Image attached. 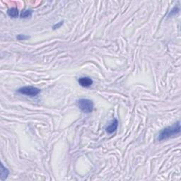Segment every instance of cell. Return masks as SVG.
<instances>
[{
	"mask_svg": "<svg viewBox=\"0 0 181 181\" xmlns=\"http://www.w3.org/2000/svg\"><path fill=\"white\" fill-rule=\"evenodd\" d=\"M180 123L179 121L173 125L167 127L162 129L159 133L158 137V140L159 141H165L171 137H174L180 134Z\"/></svg>",
	"mask_w": 181,
	"mask_h": 181,
	"instance_id": "cell-1",
	"label": "cell"
},
{
	"mask_svg": "<svg viewBox=\"0 0 181 181\" xmlns=\"http://www.w3.org/2000/svg\"><path fill=\"white\" fill-rule=\"evenodd\" d=\"M77 105L82 111L85 113H90L93 111L94 103L91 100L82 98L77 101Z\"/></svg>",
	"mask_w": 181,
	"mask_h": 181,
	"instance_id": "cell-2",
	"label": "cell"
},
{
	"mask_svg": "<svg viewBox=\"0 0 181 181\" xmlns=\"http://www.w3.org/2000/svg\"><path fill=\"white\" fill-rule=\"evenodd\" d=\"M18 93L23 94L31 97H34L40 93V90L38 88L35 87V86H23L18 89Z\"/></svg>",
	"mask_w": 181,
	"mask_h": 181,
	"instance_id": "cell-3",
	"label": "cell"
},
{
	"mask_svg": "<svg viewBox=\"0 0 181 181\" xmlns=\"http://www.w3.org/2000/svg\"><path fill=\"white\" fill-rule=\"evenodd\" d=\"M117 127H118V121L117 119H114L106 127L105 130L108 134H112L117 130Z\"/></svg>",
	"mask_w": 181,
	"mask_h": 181,
	"instance_id": "cell-4",
	"label": "cell"
},
{
	"mask_svg": "<svg viewBox=\"0 0 181 181\" xmlns=\"http://www.w3.org/2000/svg\"><path fill=\"white\" fill-rule=\"evenodd\" d=\"M78 82L79 84V85L82 86V87L85 88L90 87L93 83V80L89 77H81L79 79Z\"/></svg>",
	"mask_w": 181,
	"mask_h": 181,
	"instance_id": "cell-5",
	"label": "cell"
},
{
	"mask_svg": "<svg viewBox=\"0 0 181 181\" xmlns=\"http://www.w3.org/2000/svg\"><path fill=\"white\" fill-rule=\"evenodd\" d=\"M9 174V171L8 168L4 166L3 164H1V180H4L7 178Z\"/></svg>",
	"mask_w": 181,
	"mask_h": 181,
	"instance_id": "cell-6",
	"label": "cell"
},
{
	"mask_svg": "<svg viewBox=\"0 0 181 181\" xmlns=\"http://www.w3.org/2000/svg\"><path fill=\"white\" fill-rule=\"evenodd\" d=\"M7 14L11 18H17L19 16V10L17 8H11L7 11Z\"/></svg>",
	"mask_w": 181,
	"mask_h": 181,
	"instance_id": "cell-7",
	"label": "cell"
},
{
	"mask_svg": "<svg viewBox=\"0 0 181 181\" xmlns=\"http://www.w3.org/2000/svg\"><path fill=\"white\" fill-rule=\"evenodd\" d=\"M33 11L31 10H25L23 11L21 13V18L22 19H27V18L31 17L32 16Z\"/></svg>",
	"mask_w": 181,
	"mask_h": 181,
	"instance_id": "cell-8",
	"label": "cell"
},
{
	"mask_svg": "<svg viewBox=\"0 0 181 181\" xmlns=\"http://www.w3.org/2000/svg\"><path fill=\"white\" fill-rule=\"evenodd\" d=\"M29 38H30V37L28 36V35H22V34H20V35H17V36H16V38L19 40H27V39H28Z\"/></svg>",
	"mask_w": 181,
	"mask_h": 181,
	"instance_id": "cell-9",
	"label": "cell"
},
{
	"mask_svg": "<svg viewBox=\"0 0 181 181\" xmlns=\"http://www.w3.org/2000/svg\"><path fill=\"white\" fill-rule=\"evenodd\" d=\"M63 23H64V22H63V21H60V22L58 23H57V24H55L54 25H53V27H52L53 30H55V29H57V28H60V27L62 25Z\"/></svg>",
	"mask_w": 181,
	"mask_h": 181,
	"instance_id": "cell-10",
	"label": "cell"
}]
</instances>
